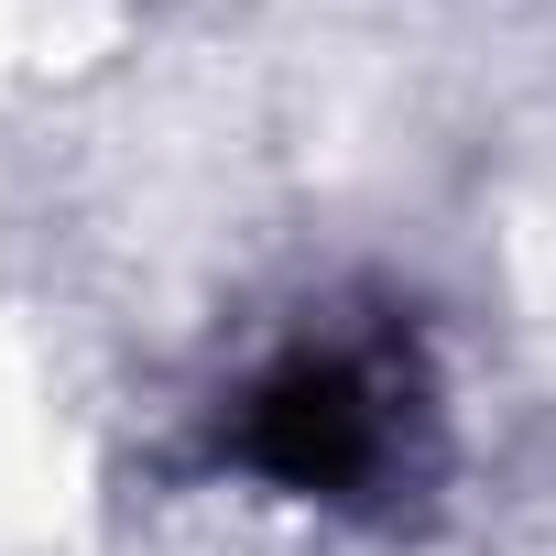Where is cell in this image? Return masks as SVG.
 Returning a JSON list of instances; mask_svg holds the SVG:
<instances>
[{
    "mask_svg": "<svg viewBox=\"0 0 556 556\" xmlns=\"http://www.w3.org/2000/svg\"><path fill=\"white\" fill-rule=\"evenodd\" d=\"M229 458L262 469L273 491L306 502H371L426 458V382L404 339H339V350H285L229 415Z\"/></svg>",
    "mask_w": 556,
    "mask_h": 556,
    "instance_id": "6da1fadb",
    "label": "cell"
}]
</instances>
